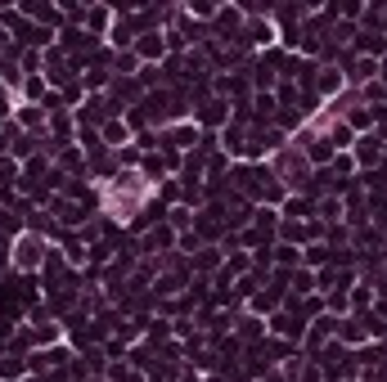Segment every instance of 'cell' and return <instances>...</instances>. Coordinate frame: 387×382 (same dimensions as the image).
<instances>
[{"label": "cell", "instance_id": "1", "mask_svg": "<svg viewBox=\"0 0 387 382\" xmlns=\"http://www.w3.org/2000/svg\"><path fill=\"white\" fill-rule=\"evenodd\" d=\"M14 261L23 265V270L41 265V238H36V234H23V238H18V247H14Z\"/></svg>", "mask_w": 387, "mask_h": 382}]
</instances>
